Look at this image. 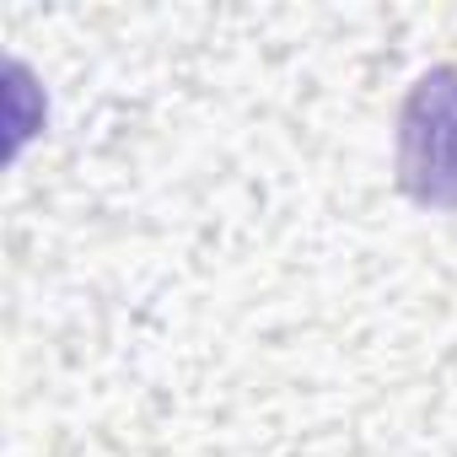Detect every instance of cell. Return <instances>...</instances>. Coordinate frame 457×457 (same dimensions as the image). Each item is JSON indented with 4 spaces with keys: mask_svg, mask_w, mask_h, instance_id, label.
Listing matches in <instances>:
<instances>
[{
    "mask_svg": "<svg viewBox=\"0 0 457 457\" xmlns=\"http://www.w3.org/2000/svg\"><path fill=\"white\" fill-rule=\"evenodd\" d=\"M398 188L425 210H457V60L425 71L398 108Z\"/></svg>",
    "mask_w": 457,
    "mask_h": 457,
    "instance_id": "6da1fadb",
    "label": "cell"
}]
</instances>
